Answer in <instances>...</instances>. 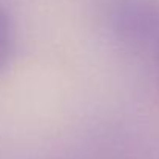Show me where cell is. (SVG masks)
I'll return each instance as SVG.
<instances>
[{
	"label": "cell",
	"instance_id": "7a4b0ae2",
	"mask_svg": "<svg viewBox=\"0 0 159 159\" xmlns=\"http://www.w3.org/2000/svg\"><path fill=\"white\" fill-rule=\"evenodd\" d=\"M14 53V23L11 14L0 6V73L6 68Z\"/></svg>",
	"mask_w": 159,
	"mask_h": 159
},
{
	"label": "cell",
	"instance_id": "3957f363",
	"mask_svg": "<svg viewBox=\"0 0 159 159\" xmlns=\"http://www.w3.org/2000/svg\"><path fill=\"white\" fill-rule=\"evenodd\" d=\"M156 65H158V73H159V60H158V62H156Z\"/></svg>",
	"mask_w": 159,
	"mask_h": 159
},
{
	"label": "cell",
	"instance_id": "6da1fadb",
	"mask_svg": "<svg viewBox=\"0 0 159 159\" xmlns=\"http://www.w3.org/2000/svg\"><path fill=\"white\" fill-rule=\"evenodd\" d=\"M117 40L136 53L159 60V0H124L113 16Z\"/></svg>",
	"mask_w": 159,
	"mask_h": 159
}]
</instances>
